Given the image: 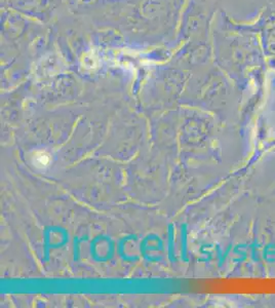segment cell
Listing matches in <instances>:
<instances>
[{"label": "cell", "mask_w": 275, "mask_h": 308, "mask_svg": "<svg viewBox=\"0 0 275 308\" xmlns=\"http://www.w3.org/2000/svg\"><path fill=\"white\" fill-rule=\"evenodd\" d=\"M36 164L37 166H42V167H46L49 164V158L46 154L42 153L41 156H37L36 158Z\"/></svg>", "instance_id": "6da1fadb"}]
</instances>
